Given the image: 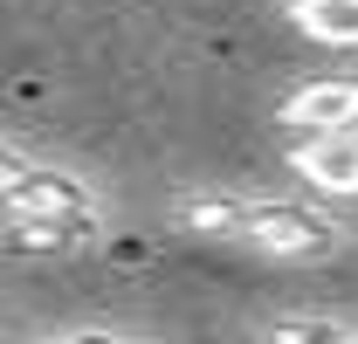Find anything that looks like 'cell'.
<instances>
[{
    "mask_svg": "<svg viewBox=\"0 0 358 344\" xmlns=\"http://www.w3.org/2000/svg\"><path fill=\"white\" fill-rule=\"evenodd\" d=\"M28 166V159H21V152H14V145H7V138H0V186H7V179H14V172Z\"/></svg>",
    "mask_w": 358,
    "mask_h": 344,
    "instance_id": "9",
    "label": "cell"
},
{
    "mask_svg": "<svg viewBox=\"0 0 358 344\" xmlns=\"http://www.w3.org/2000/svg\"><path fill=\"white\" fill-rule=\"evenodd\" d=\"M352 344H358V338H352Z\"/></svg>",
    "mask_w": 358,
    "mask_h": 344,
    "instance_id": "10",
    "label": "cell"
},
{
    "mask_svg": "<svg viewBox=\"0 0 358 344\" xmlns=\"http://www.w3.org/2000/svg\"><path fill=\"white\" fill-rule=\"evenodd\" d=\"M289 131L303 138H324V131H358V76H310L282 96L275 110Z\"/></svg>",
    "mask_w": 358,
    "mask_h": 344,
    "instance_id": "3",
    "label": "cell"
},
{
    "mask_svg": "<svg viewBox=\"0 0 358 344\" xmlns=\"http://www.w3.org/2000/svg\"><path fill=\"white\" fill-rule=\"evenodd\" d=\"M0 220H7V241L28 248V255H76L103 234V200L69 166H35L28 159L0 186Z\"/></svg>",
    "mask_w": 358,
    "mask_h": 344,
    "instance_id": "1",
    "label": "cell"
},
{
    "mask_svg": "<svg viewBox=\"0 0 358 344\" xmlns=\"http://www.w3.org/2000/svg\"><path fill=\"white\" fill-rule=\"evenodd\" d=\"M179 234H193V241H227V248H241V227H248V193H186L173 207Z\"/></svg>",
    "mask_w": 358,
    "mask_h": 344,
    "instance_id": "5",
    "label": "cell"
},
{
    "mask_svg": "<svg viewBox=\"0 0 358 344\" xmlns=\"http://www.w3.org/2000/svg\"><path fill=\"white\" fill-rule=\"evenodd\" d=\"M42 344H145V338H131V331H55Z\"/></svg>",
    "mask_w": 358,
    "mask_h": 344,
    "instance_id": "8",
    "label": "cell"
},
{
    "mask_svg": "<svg viewBox=\"0 0 358 344\" xmlns=\"http://www.w3.org/2000/svg\"><path fill=\"white\" fill-rule=\"evenodd\" d=\"M268 344H352L358 331L352 324H338V317H317V310H296V317H275L262 331Z\"/></svg>",
    "mask_w": 358,
    "mask_h": 344,
    "instance_id": "7",
    "label": "cell"
},
{
    "mask_svg": "<svg viewBox=\"0 0 358 344\" xmlns=\"http://www.w3.org/2000/svg\"><path fill=\"white\" fill-rule=\"evenodd\" d=\"M282 14L324 48H358V0H282Z\"/></svg>",
    "mask_w": 358,
    "mask_h": 344,
    "instance_id": "6",
    "label": "cell"
},
{
    "mask_svg": "<svg viewBox=\"0 0 358 344\" xmlns=\"http://www.w3.org/2000/svg\"><path fill=\"white\" fill-rule=\"evenodd\" d=\"M338 241H345V227L310 200H248L241 248H255L268 261H324L338 255Z\"/></svg>",
    "mask_w": 358,
    "mask_h": 344,
    "instance_id": "2",
    "label": "cell"
},
{
    "mask_svg": "<svg viewBox=\"0 0 358 344\" xmlns=\"http://www.w3.org/2000/svg\"><path fill=\"white\" fill-rule=\"evenodd\" d=\"M289 172L324 200H358V131H324L289 152Z\"/></svg>",
    "mask_w": 358,
    "mask_h": 344,
    "instance_id": "4",
    "label": "cell"
}]
</instances>
